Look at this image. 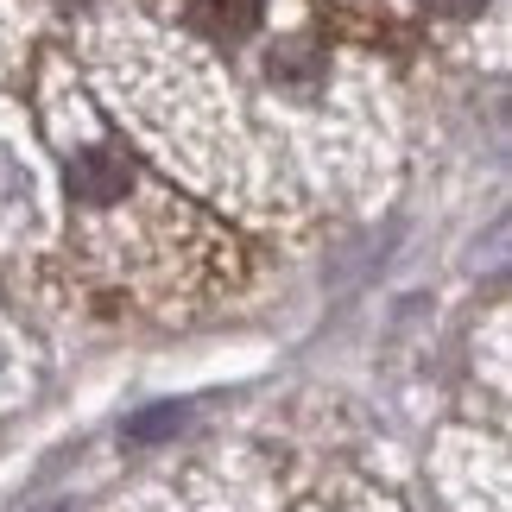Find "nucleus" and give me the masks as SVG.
Segmentation results:
<instances>
[{
    "instance_id": "obj_1",
    "label": "nucleus",
    "mask_w": 512,
    "mask_h": 512,
    "mask_svg": "<svg viewBox=\"0 0 512 512\" xmlns=\"http://www.w3.org/2000/svg\"><path fill=\"white\" fill-rule=\"evenodd\" d=\"M127 184H133V171L114 146H89L70 159V190L83 203H114V196H127Z\"/></svg>"
},
{
    "instance_id": "obj_2",
    "label": "nucleus",
    "mask_w": 512,
    "mask_h": 512,
    "mask_svg": "<svg viewBox=\"0 0 512 512\" xmlns=\"http://www.w3.org/2000/svg\"><path fill=\"white\" fill-rule=\"evenodd\" d=\"M266 0H190V26L209 38H247L260 26Z\"/></svg>"
},
{
    "instance_id": "obj_3",
    "label": "nucleus",
    "mask_w": 512,
    "mask_h": 512,
    "mask_svg": "<svg viewBox=\"0 0 512 512\" xmlns=\"http://www.w3.org/2000/svg\"><path fill=\"white\" fill-rule=\"evenodd\" d=\"M430 7H437L443 19H475V13L487 7V0H430Z\"/></svg>"
}]
</instances>
